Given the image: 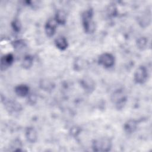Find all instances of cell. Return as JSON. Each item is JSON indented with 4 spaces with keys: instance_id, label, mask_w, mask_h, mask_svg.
<instances>
[{
    "instance_id": "1",
    "label": "cell",
    "mask_w": 152,
    "mask_h": 152,
    "mask_svg": "<svg viewBox=\"0 0 152 152\" xmlns=\"http://www.w3.org/2000/svg\"><path fill=\"white\" fill-rule=\"evenodd\" d=\"M93 10L92 8L86 10L81 14V22L83 29L87 34H91L95 30V24L93 21Z\"/></svg>"
},
{
    "instance_id": "2",
    "label": "cell",
    "mask_w": 152,
    "mask_h": 152,
    "mask_svg": "<svg viewBox=\"0 0 152 152\" xmlns=\"http://www.w3.org/2000/svg\"><path fill=\"white\" fill-rule=\"evenodd\" d=\"M112 141L108 138H100L94 140L92 142L93 150L97 152H106L111 150Z\"/></svg>"
},
{
    "instance_id": "3",
    "label": "cell",
    "mask_w": 152,
    "mask_h": 152,
    "mask_svg": "<svg viewBox=\"0 0 152 152\" xmlns=\"http://www.w3.org/2000/svg\"><path fill=\"white\" fill-rule=\"evenodd\" d=\"M111 101L117 109H122L127 100V96L123 89H118L111 95Z\"/></svg>"
},
{
    "instance_id": "4",
    "label": "cell",
    "mask_w": 152,
    "mask_h": 152,
    "mask_svg": "<svg viewBox=\"0 0 152 152\" xmlns=\"http://www.w3.org/2000/svg\"><path fill=\"white\" fill-rule=\"evenodd\" d=\"M98 64L105 68H112L115 62V56L110 53L104 52L98 58Z\"/></svg>"
},
{
    "instance_id": "5",
    "label": "cell",
    "mask_w": 152,
    "mask_h": 152,
    "mask_svg": "<svg viewBox=\"0 0 152 152\" xmlns=\"http://www.w3.org/2000/svg\"><path fill=\"white\" fill-rule=\"evenodd\" d=\"M148 78V71L144 65L138 66L134 74V80L138 84H144Z\"/></svg>"
},
{
    "instance_id": "6",
    "label": "cell",
    "mask_w": 152,
    "mask_h": 152,
    "mask_svg": "<svg viewBox=\"0 0 152 152\" xmlns=\"http://www.w3.org/2000/svg\"><path fill=\"white\" fill-rule=\"evenodd\" d=\"M80 85L83 89L87 93H91L95 88V82L90 77L86 76L80 80Z\"/></svg>"
},
{
    "instance_id": "7",
    "label": "cell",
    "mask_w": 152,
    "mask_h": 152,
    "mask_svg": "<svg viewBox=\"0 0 152 152\" xmlns=\"http://www.w3.org/2000/svg\"><path fill=\"white\" fill-rule=\"evenodd\" d=\"M58 23L55 18H49L46 23L45 26V31L46 36L52 37L56 33L58 27Z\"/></svg>"
},
{
    "instance_id": "8",
    "label": "cell",
    "mask_w": 152,
    "mask_h": 152,
    "mask_svg": "<svg viewBox=\"0 0 152 152\" xmlns=\"http://www.w3.org/2000/svg\"><path fill=\"white\" fill-rule=\"evenodd\" d=\"M14 57L12 53H8L2 56L1 58V70L4 71L10 67L14 62Z\"/></svg>"
},
{
    "instance_id": "9",
    "label": "cell",
    "mask_w": 152,
    "mask_h": 152,
    "mask_svg": "<svg viewBox=\"0 0 152 152\" xmlns=\"http://www.w3.org/2000/svg\"><path fill=\"white\" fill-rule=\"evenodd\" d=\"M25 137L26 140L31 144L35 143L37 141V133L36 129L32 127L29 126L26 129Z\"/></svg>"
},
{
    "instance_id": "10",
    "label": "cell",
    "mask_w": 152,
    "mask_h": 152,
    "mask_svg": "<svg viewBox=\"0 0 152 152\" xmlns=\"http://www.w3.org/2000/svg\"><path fill=\"white\" fill-rule=\"evenodd\" d=\"M138 122L137 120L131 119L128 120L124 125V129L127 134H132L137 129Z\"/></svg>"
},
{
    "instance_id": "11",
    "label": "cell",
    "mask_w": 152,
    "mask_h": 152,
    "mask_svg": "<svg viewBox=\"0 0 152 152\" xmlns=\"http://www.w3.org/2000/svg\"><path fill=\"white\" fill-rule=\"evenodd\" d=\"M14 92L18 97H27V96L30 94V87L26 84H18L15 87Z\"/></svg>"
},
{
    "instance_id": "12",
    "label": "cell",
    "mask_w": 152,
    "mask_h": 152,
    "mask_svg": "<svg viewBox=\"0 0 152 152\" xmlns=\"http://www.w3.org/2000/svg\"><path fill=\"white\" fill-rule=\"evenodd\" d=\"M55 45L56 47L61 50H65L67 49L68 46V43L67 39L62 36H58L55 40Z\"/></svg>"
},
{
    "instance_id": "13",
    "label": "cell",
    "mask_w": 152,
    "mask_h": 152,
    "mask_svg": "<svg viewBox=\"0 0 152 152\" xmlns=\"http://www.w3.org/2000/svg\"><path fill=\"white\" fill-rule=\"evenodd\" d=\"M4 105L5 106L7 110L10 112H18L21 109L20 103L11 100L5 101L4 100Z\"/></svg>"
},
{
    "instance_id": "14",
    "label": "cell",
    "mask_w": 152,
    "mask_h": 152,
    "mask_svg": "<svg viewBox=\"0 0 152 152\" xmlns=\"http://www.w3.org/2000/svg\"><path fill=\"white\" fill-rule=\"evenodd\" d=\"M39 87L44 91H50L54 88L55 84L52 81L48 79H42L39 82Z\"/></svg>"
},
{
    "instance_id": "15",
    "label": "cell",
    "mask_w": 152,
    "mask_h": 152,
    "mask_svg": "<svg viewBox=\"0 0 152 152\" xmlns=\"http://www.w3.org/2000/svg\"><path fill=\"white\" fill-rule=\"evenodd\" d=\"M54 18L58 25H64L66 23V14L63 10H58Z\"/></svg>"
},
{
    "instance_id": "16",
    "label": "cell",
    "mask_w": 152,
    "mask_h": 152,
    "mask_svg": "<svg viewBox=\"0 0 152 152\" xmlns=\"http://www.w3.org/2000/svg\"><path fill=\"white\" fill-rule=\"evenodd\" d=\"M34 58L33 56L30 55H26L21 62V66L25 69H30L33 65Z\"/></svg>"
},
{
    "instance_id": "17",
    "label": "cell",
    "mask_w": 152,
    "mask_h": 152,
    "mask_svg": "<svg viewBox=\"0 0 152 152\" xmlns=\"http://www.w3.org/2000/svg\"><path fill=\"white\" fill-rule=\"evenodd\" d=\"M136 45L140 50H145L148 46V39L145 37H140L136 41Z\"/></svg>"
},
{
    "instance_id": "18",
    "label": "cell",
    "mask_w": 152,
    "mask_h": 152,
    "mask_svg": "<svg viewBox=\"0 0 152 152\" xmlns=\"http://www.w3.org/2000/svg\"><path fill=\"white\" fill-rule=\"evenodd\" d=\"M10 147L11 148L12 150L14 151H21L22 143H21V140L18 138H15L11 142V143L10 144Z\"/></svg>"
},
{
    "instance_id": "19",
    "label": "cell",
    "mask_w": 152,
    "mask_h": 152,
    "mask_svg": "<svg viewBox=\"0 0 152 152\" xmlns=\"http://www.w3.org/2000/svg\"><path fill=\"white\" fill-rule=\"evenodd\" d=\"M118 10L117 8L114 3H110L109 4L107 8V14L110 17H114L117 15Z\"/></svg>"
},
{
    "instance_id": "20",
    "label": "cell",
    "mask_w": 152,
    "mask_h": 152,
    "mask_svg": "<svg viewBox=\"0 0 152 152\" xmlns=\"http://www.w3.org/2000/svg\"><path fill=\"white\" fill-rule=\"evenodd\" d=\"M12 46L15 49L20 50L26 46V43L23 39H18L12 42Z\"/></svg>"
},
{
    "instance_id": "21",
    "label": "cell",
    "mask_w": 152,
    "mask_h": 152,
    "mask_svg": "<svg viewBox=\"0 0 152 152\" xmlns=\"http://www.w3.org/2000/svg\"><path fill=\"white\" fill-rule=\"evenodd\" d=\"M11 27L14 31L16 33L20 32L21 28V25L20 20H18V19H14L11 23Z\"/></svg>"
},
{
    "instance_id": "22",
    "label": "cell",
    "mask_w": 152,
    "mask_h": 152,
    "mask_svg": "<svg viewBox=\"0 0 152 152\" xmlns=\"http://www.w3.org/2000/svg\"><path fill=\"white\" fill-rule=\"evenodd\" d=\"M36 101H37V98L34 94L30 93L27 96V102L30 105H34L36 103Z\"/></svg>"
},
{
    "instance_id": "23",
    "label": "cell",
    "mask_w": 152,
    "mask_h": 152,
    "mask_svg": "<svg viewBox=\"0 0 152 152\" xmlns=\"http://www.w3.org/2000/svg\"><path fill=\"white\" fill-rule=\"evenodd\" d=\"M80 132V129L77 126H74L71 129V134L74 137H75L78 134H79Z\"/></svg>"
}]
</instances>
